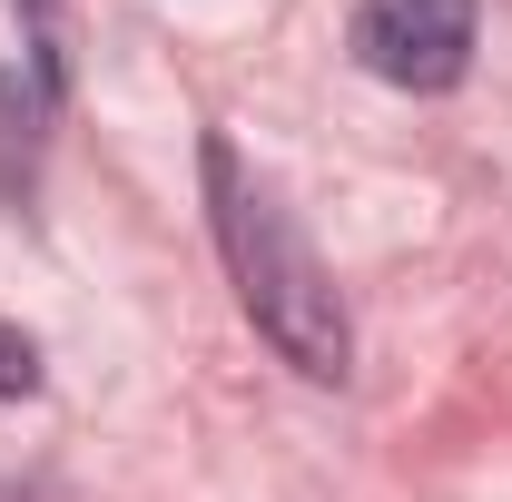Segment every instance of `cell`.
<instances>
[{
	"mask_svg": "<svg viewBox=\"0 0 512 502\" xmlns=\"http://www.w3.org/2000/svg\"><path fill=\"white\" fill-rule=\"evenodd\" d=\"M197 178H207V227H217V247H227V276H237V306L256 315V335L306 384H345L355 375V325H345V296H335L325 256L306 247V227L286 217V197L266 188L217 128H207V148H197Z\"/></svg>",
	"mask_w": 512,
	"mask_h": 502,
	"instance_id": "1",
	"label": "cell"
},
{
	"mask_svg": "<svg viewBox=\"0 0 512 502\" xmlns=\"http://www.w3.org/2000/svg\"><path fill=\"white\" fill-rule=\"evenodd\" d=\"M20 10V50H30V79H40V99H60V0H10Z\"/></svg>",
	"mask_w": 512,
	"mask_h": 502,
	"instance_id": "3",
	"label": "cell"
},
{
	"mask_svg": "<svg viewBox=\"0 0 512 502\" xmlns=\"http://www.w3.org/2000/svg\"><path fill=\"white\" fill-rule=\"evenodd\" d=\"M20 394H40V345L20 325H0V404H20Z\"/></svg>",
	"mask_w": 512,
	"mask_h": 502,
	"instance_id": "4",
	"label": "cell"
},
{
	"mask_svg": "<svg viewBox=\"0 0 512 502\" xmlns=\"http://www.w3.org/2000/svg\"><path fill=\"white\" fill-rule=\"evenodd\" d=\"M355 60L384 89L434 99L473 69V0H365L355 10Z\"/></svg>",
	"mask_w": 512,
	"mask_h": 502,
	"instance_id": "2",
	"label": "cell"
}]
</instances>
